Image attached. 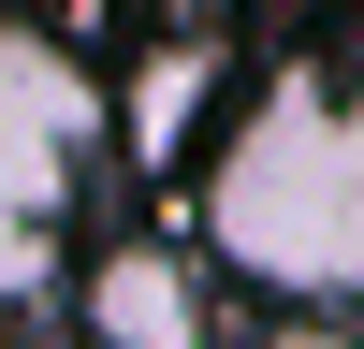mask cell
<instances>
[{
	"label": "cell",
	"instance_id": "obj_1",
	"mask_svg": "<svg viewBox=\"0 0 364 349\" xmlns=\"http://www.w3.org/2000/svg\"><path fill=\"white\" fill-rule=\"evenodd\" d=\"M204 233L291 306H364V87L277 73L204 160Z\"/></svg>",
	"mask_w": 364,
	"mask_h": 349
},
{
	"label": "cell",
	"instance_id": "obj_2",
	"mask_svg": "<svg viewBox=\"0 0 364 349\" xmlns=\"http://www.w3.org/2000/svg\"><path fill=\"white\" fill-rule=\"evenodd\" d=\"M87 160H102V87L73 44H44L29 15H0V248H58Z\"/></svg>",
	"mask_w": 364,
	"mask_h": 349
},
{
	"label": "cell",
	"instance_id": "obj_3",
	"mask_svg": "<svg viewBox=\"0 0 364 349\" xmlns=\"http://www.w3.org/2000/svg\"><path fill=\"white\" fill-rule=\"evenodd\" d=\"M73 306H87V335L102 349H219V306H204V262L190 248H102L73 277Z\"/></svg>",
	"mask_w": 364,
	"mask_h": 349
},
{
	"label": "cell",
	"instance_id": "obj_4",
	"mask_svg": "<svg viewBox=\"0 0 364 349\" xmlns=\"http://www.w3.org/2000/svg\"><path fill=\"white\" fill-rule=\"evenodd\" d=\"M204 102H219V58H204V44H161V58L132 73V160H175Z\"/></svg>",
	"mask_w": 364,
	"mask_h": 349
},
{
	"label": "cell",
	"instance_id": "obj_5",
	"mask_svg": "<svg viewBox=\"0 0 364 349\" xmlns=\"http://www.w3.org/2000/svg\"><path fill=\"white\" fill-rule=\"evenodd\" d=\"M262 349H364L350 320H321V306H291V320H262Z\"/></svg>",
	"mask_w": 364,
	"mask_h": 349
},
{
	"label": "cell",
	"instance_id": "obj_6",
	"mask_svg": "<svg viewBox=\"0 0 364 349\" xmlns=\"http://www.w3.org/2000/svg\"><path fill=\"white\" fill-rule=\"evenodd\" d=\"M29 277H44V248H0V291H29Z\"/></svg>",
	"mask_w": 364,
	"mask_h": 349
}]
</instances>
